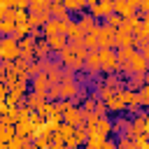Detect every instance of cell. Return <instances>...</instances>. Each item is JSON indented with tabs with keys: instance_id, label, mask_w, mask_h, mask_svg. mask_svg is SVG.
Returning <instances> with one entry per match:
<instances>
[{
	"instance_id": "cell-1",
	"label": "cell",
	"mask_w": 149,
	"mask_h": 149,
	"mask_svg": "<svg viewBox=\"0 0 149 149\" xmlns=\"http://www.w3.org/2000/svg\"><path fill=\"white\" fill-rule=\"evenodd\" d=\"M119 70H123V72H128V74H147V70H149V58H147L142 51L133 49V51H130V58H128Z\"/></svg>"
},
{
	"instance_id": "cell-2",
	"label": "cell",
	"mask_w": 149,
	"mask_h": 149,
	"mask_svg": "<svg viewBox=\"0 0 149 149\" xmlns=\"http://www.w3.org/2000/svg\"><path fill=\"white\" fill-rule=\"evenodd\" d=\"M19 42H21V40L14 37V35L0 37V61H5V63L16 61V58L21 56V44H19Z\"/></svg>"
},
{
	"instance_id": "cell-3",
	"label": "cell",
	"mask_w": 149,
	"mask_h": 149,
	"mask_svg": "<svg viewBox=\"0 0 149 149\" xmlns=\"http://www.w3.org/2000/svg\"><path fill=\"white\" fill-rule=\"evenodd\" d=\"M95 33H98V49H112V47H116V28H112L107 23H98Z\"/></svg>"
},
{
	"instance_id": "cell-4",
	"label": "cell",
	"mask_w": 149,
	"mask_h": 149,
	"mask_svg": "<svg viewBox=\"0 0 149 149\" xmlns=\"http://www.w3.org/2000/svg\"><path fill=\"white\" fill-rule=\"evenodd\" d=\"M93 19H107L109 14H114V0H98L88 5Z\"/></svg>"
},
{
	"instance_id": "cell-5",
	"label": "cell",
	"mask_w": 149,
	"mask_h": 149,
	"mask_svg": "<svg viewBox=\"0 0 149 149\" xmlns=\"http://www.w3.org/2000/svg\"><path fill=\"white\" fill-rule=\"evenodd\" d=\"M68 23H70V21H61V19H54V16H51V19L42 26V35H44V37H51V35H65Z\"/></svg>"
},
{
	"instance_id": "cell-6",
	"label": "cell",
	"mask_w": 149,
	"mask_h": 149,
	"mask_svg": "<svg viewBox=\"0 0 149 149\" xmlns=\"http://www.w3.org/2000/svg\"><path fill=\"white\" fill-rule=\"evenodd\" d=\"M98 54H100L102 72H114V70H119V61H116V51H114V49H98Z\"/></svg>"
},
{
	"instance_id": "cell-7",
	"label": "cell",
	"mask_w": 149,
	"mask_h": 149,
	"mask_svg": "<svg viewBox=\"0 0 149 149\" xmlns=\"http://www.w3.org/2000/svg\"><path fill=\"white\" fill-rule=\"evenodd\" d=\"M63 121L77 128V126H84V121H86V114H84V109H81V107L72 105V107H68V109L63 112Z\"/></svg>"
},
{
	"instance_id": "cell-8",
	"label": "cell",
	"mask_w": 149,
	"mask_h": 149,
	"mask_svg": "<svg viewBox=\"0 0 149 149\" xmlns=\"http://www.w3.org/2000/svg\"><path fill=\"white\" fill-rule=\"evenodd\" d=\"M84 65H86V70H88V74H98V72H102V65H100V54H98V49H88L86 51V61H84Z\"/></svg>"
},
{
	"instance_id": "cell-9",
	"label": "cell",
	"mask_w": 149,
	"mask_h": 149,
	"mask_svg": "<svg viewBox=\"0 0 149 149\" xmlns=\"http://www.w3.org/2000/svg\"><path fill=\"white\" fill-rule=\"evenodd\" d=\"M49 86H51V81H49L47 72H40V74L33 77V91H35V93H44V95H47Z\"/></svg>"
},
{
	"instance_id": "cell-10",
	"label": "cell",
	"mask_w": 149,
	"mask_h": 149,
	"mask_svg": "<svg viewBox=\"0 0 149 149\" xmlns=\"http://www.w3.org/2000/svg\"><path fill=\"white\" fill-rule=\"evenodd\" d=\"M35 56H37L40 61H47V58L51 56V47H49L47 37H40V40H35Z\"/></svg>"
},
{
	"instance_id": "cell-11",
	"label": "cell",
	"mask_w": 149,
	"mask_h": 149,
	"mask_svg": "<svg viewBox=\"0 0 149 149\" xmlns=\"http://www.w3.org/2000/svg\"><path fill=\"white\" fill-rule=\"evenodd\" d=\"M49 12H51V16H54V19H61V21H72V19H70V9H68L63 2H54V5L49 7Z\"/></svg>"
},
{
	"instance_id": "cell-12",
	"label": "cell",
	"mask_w": 149,
	"mask_h": 149,
	"mask_svg": "<svg viewBox=\"0 0 149 149\" xmlns=\"http://www.w3.org/2000/svg\"><path fill=\"white\" fill-rule=\"evenodd\" d=\"M135 44V35L130 30L116 28V47H133Z\"/></svg>"
},
{
	"instance_id": "cell-13",
	"label": "cell",
	"mask_w": 149,
	"mask_h": 149,
	"mask_svg": "<svg viewBox=\"0 0 149 149\" xmlns=\"http://www.w3.org/2000/svg\"><path fill=\"white\" fill-rule=\"evenodd\" d=\"M77 23L81 26V30H84V33H93V30L98 28V23H95L93 14H84V12H81V16L77 19Z\"/></svg>"
},
{
	"instance_id": "cell-14",
	"label": "cell",
	"mask_w": 149,
	"mask_h": 149,
	"mask_svg": "<svg viewBox=\"0 0 149 149\" xmlns=\"http://www.w3.org/2000/svg\"><path fill=\"white\" fill-rule=\"evenodd\" d=\"M47 42H49L51 51H61V49H65V47L70 44L68 35H51V37H47Z\"/></svg>"
},
{
	"instance_id": "cell-15",
	"label": "cell",
	"mask_w": 149,
	"mask_h": 149,
	"mask_svg": "<svg viewBox=\"0 0 149 149\" xmlns=\"http://www.w3.org/2000/svg\"><path fill=\"white\" fill-rule=\"evenodd\" d=\"M107 109H112V112H116V114H121V112H126L128 109V105L123 102V98L119 95V93H114L109 100H107Z\"/></svg>"
},
{
	"instance_id": "cell-16",
	"label": "cell",
	"mask_w": 149,
	"mask_h": 149,
	"mask_svg": "<svg viewBox=\"0 0 149 149\" xmlns=\"http://www.w3.org/2000/svg\"><path fill=\"white\" fill-rule=\"evenodd\" d=\"M114 12H116V14H121L123 19H128V16H133V14H135V7H130V5H128V0H114Z\"/></svg>"
},
{
	"instance_id": "cell-17",
	"label": "cell",
	"mask_w": 149,
	"mask_h": 149,
	"mask_svg": "<svg viewBox=\"0 0 149 149\" xmlns=\"http://www.w3.org/2000/svg\"><path fill=\"white\" fill-rule=\"evenodd\" d=\"M33 33V26H30V21H21V23H16V28H14V37H19V40H23V37H28Z\"/></svg>"
},
{
	"instance_id": "cell-18",
	"label": "cell",
	"mask_w": 149,
	"mask_h": 149,
	"mask_svg": "<svg viewBox=\"0 0 149 149\" xmlns=\"http://www.w3.org/2000/svg\"><path fill=\"white\" fill-rule=\"evenodd\" d=\"M14 135H16V128H14L12 123H5V121H0V142H9Z\"/></svg>"
},
{
	"instance_id": "cell-19",
	"label": "cell",
	"mask_w": 149,
	"mask_h": 149,
	"mask_svg": "<svg viewBox=\"0 0 149 149\" xmlns=\"http://www.w3.org/2000/svg\"><path fill=\"white\" fill-rule=\"evenodd\" d=\"M63 5L70 9V12H84L88 7V0H63Z\"/></svg>"
},
{
	"instance_id": "cell-20",
	"label": "cell",
	"mask_w": 149,
	"mask_h": 149,
	"mask_svg": "<svg viewBox=\"0 0 149 149\" xmlns=\"http://www.w3.org/2000/svg\"><path fill=\"white\" fill-rule=\"evenodd\" d=\"M84 47H86V49H98V33H95V30L84 35Z\"/></svg>"
},
{
	"instance_id": "cell-21",
	"label": "cell",
	"mask_w": 149,
	"mask_h": 149,
	"mask_svg": "<svg viewBox=\"0 0 149 149\" xmlns=\"http://www.w3.org/2000/svg\"><path fill=\"white\" fill-rule=\"evenodd\" d=\"M112 126H114V133H126V135H128L130 121H128V119H116V121H114Z\"/></svg>"
},
{
	"instance_id": "cell-22",
	"label": "cell",
	"mask_w": 149,
	"mask_h": 149,
	"mask_svg": "<svg viewBox=\"0 0 149 149\" xmlns=\"http://www.w3.org/2000/svg\"><path fill=\"white\" fill-rule=\"evenodd\" d=\"M105 23H107V26H112V28H121V23H123V16L114 12V14H109V16L105 19Z\"/></svg>"
},
{
	"instance_id": "cell-23",
	"label": "cell",
	"mask_w": 149,
	"mask_h": 149,
	"mask_svg": "<svg viewBox=\"0 0 149 149\" xmlns=\"http://www.w3.org/2000/svg\"><path fill=\"white\" fill-rule=\"evenodd\" d=\"M47 98L49 100H58L61 98V84H51L49 91H47Z\"/></svg>"
},
{
	"instance_id": "cell-24",
	"label": "cell",
	"mask_w": 149,
	"mask_h": 149,
	"mask_svg": "<svg viewBox=\"0 0 149 149\" xmlns=\"http://www.w3.org/2000/svg\"><path fill=\"white\" fill-rule=\"evenodd\" d=\"M137 98H140V105H149V84L137 91Z\"/></svg>"
},
{
	"instance_id": "cell-25",
	"label": "cell",
	"mask_w": 149,
	"mask_h": 149,
	"mask_svg": "<svg viewBox=\"0 0 149 149\" xmlns=\"http://www.w3.org/2000/svg\"><path fill=\"white\" fill-rule=\"evenodd\" d=\"M100 149H116V142H114V140H105Z\"/></svg>"
},
{
	"instance_id": "cell-26",
	"label": "cell",
	"mask_w": 149,
	"mask_h": 149,
	"mask_svg": "<svg viewBox=\"0 0 149 149\" xmlns=\"http://www.w3.org/2000/svg\"><path fill=\"white\" fill-rule=\"evenodd\" d=\"M140 51H142V54H144V56L149 58V40H147V42H144V44L140 47Z\"/></svg>"
},
{
	"instance_id": "cell-27",
	"label": "cell",
	"mask_w": 149,
	"mask_h": 149,
	"mask_svg": "<svg viewBox=\"0 0 149 149\" xmlns=\"http://www.w3.org/2000/svg\"><path fill=\"white\" fill-rule=\"evenodd\" d=\"M5 14H7V7H5V5H2V2H0V19H2V16H5Z\"/></svg>"
},
{
	"instance_id": "cell-28",
	"label": "cell",
	"mask_w": 149,
	"mask_h": 149,
	"mask_svg": "<svg viewBox=\"0 0 149 149\" xmlns=\"http://www.w3.org/2000/svg\"><path fill=\"white\" fill-rule=\"evenodd\" d=\"M147 72H149V70H147Z\"/></svg>"
}]
</instances>
